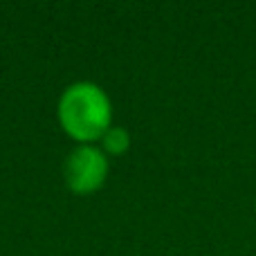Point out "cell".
Listing matches in <instances>:
<instances>
[{
  "instance_id": "cell-1",
  "label": "cell",
  "mask_w": 256,
  "mask_h": 256,
  "mask_svg": "<svg viewBox=\"0 0 256 256\" xmlns=\"http://www.w3.org/2000/svg\"><path fill=\"white\" fill-rule=\"evenodd\" d=\"M112 108L99 86L79 81L61 94L58 102V122L63 130L76 142L102 140L110 130Z\"/></svg>"
},
{
  "instance_id": "cell-2",
  "label": "cell",
  "mask_w": 256,
  "mask_h": 256,
  "mask_svg": "<svg viewBox=\"0 0 256 256\" xmlns=\"http://www.w3.org/2000/svg\"><path fill=\"white\" fill-rule=\"evenodd\" d=\"M108 176L106 155L90 144L76 146L66 160V182L74 194L86 196L97 191Z\"/></svg>"
},
{
  "instance_id": "cell-3",
  "label": "cell",
  "mask_w": 256,
  "mask_h": 256,
  "mask_svg": "<svg viewBox=\"0 0 256 256\" xmlns=\"http://www.w3.org/2000/svg\"><path fill=\"white\" fill-rule=\"evenodd\" d=\"M102 140H104L106 150H108V153H112V155L124 153V150L128 148V142H130V140H128V132L124 130V128H110V130H108Z\"/></svg>"
}]
</instances>
